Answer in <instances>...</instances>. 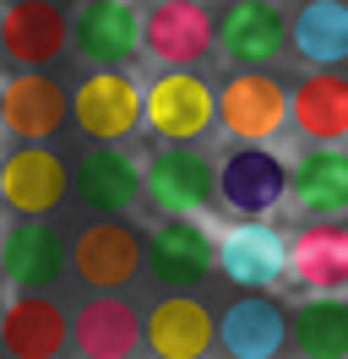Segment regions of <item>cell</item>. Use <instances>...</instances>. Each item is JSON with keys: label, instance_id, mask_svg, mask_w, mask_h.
Returning a JSON list of instances; mask_svg holds the SVG:
<instances>
[{"label": "cell", "instance_id": "6da1fadb", "mask_svg": "<svg viewBox=\"0 0 348 359\" xmlns=\"http://www.w3.org/2000/svg\"><path fill=\"white\" fill-rule=\"evenodd\" d=\"M213 120H218V93L196 71H158L142 88V126L158 142L191 147L196 136L213 131Z\"/></svg>", "mask_w": 348, "mask_h": 359}, {"label": "cell", "instance_id": "e0dca14e", "mask_svg": "<svg viewBox=\"0 0 348 359\" xmlns=\"http://www.w3.org/2000/svg\"><path fill=\"white\" fill-rule=\"evenodd\" d=\"M288 202L300 218L337 224L348 212V147H310L288 163Z\"/></svg>", "mask_w": 348, "mask_h": 359}, {"label": "cell", "instance_id": "44dd1931", "mask_svg": "<svg viewBox=\"0 0 348 359\" xmlns=\"http://www.w3.org/2000/svg\"><path fill=\"white\" fill-rule=\"evenodd\" d=\"M98 218H120L126 207L142 202V163L126 147H93L76 163V185H71Z\"/></svg>", "mask_w": 348, "mask_h": 359}, {"label": "cell", "instance_id": "d4e9b609", "mask_svg": "<svg viewBox=\"0 0 348 359\" xmlns=\"http://www.w3.org/2000/svg\"><path fill=\"white\" fill-rule=\"evenodd\" d=\"M288 337L304 359H348V299L304 294L300 311H288Z\"/></svg>", "mask_w": 348, "mask_h": 359}, {"label": "cell", "instance_id": "5bb4252c", "mask_svg": "<svg viewBox=\"0 0 348 359\" xmlns=\"http://www.w3.org/2000/svg\"><path fill=\"white\" fill-rule=\"evenodd\" d=\"M0 348L11 359H60L71 348V316L49 294H11L0 311Z\"/></svg>", "mask_w": 348, "mask_h": 359}, {"label": "cell", "instance_id": "2e32d148", "mask_svg": "<svg viewBox=\"0 0 348 359\" xmlns=\"http://www.w3.org/2000/svg\"><path fill=\"white\" fill-rule=\"evenodd\" d=\"M218 337L213 311L196 294H163L147 316H142V343L152 359H201Z\"/></svg>", "mask_w": 348, "mask_h": 359}, {"label": "cell", "instance_id": "4fadbf2b", "mask_svg": "<svg viewBox=\"0 0 348 359\" xmlns=\"http://www.w3.org/2000/svg\"><path fill=\"white\" fill-rule=\"evenodd\" d=\"M218 272L245 294H267L288 278V240L267 224H234L218 240Z\"/></svg>", "mask_w": 348, "mask_h": 359}, {"label": "cell", "instance_id": "7a4b0ae2", "mask_svg": "<svg viewBox=\"0 0 348 359\" xmlns=\"http://www.w3.org/2000/svg\"><path fill=\"white\" fill-rule=\"evenodd\" d=\"M142 196L158 218H196L218 202V163L201 147H163L142 169Z\"/></svg>", "mask_w": 348, "mask_h": 359}, {"label": "cell", "instance_id": "7c38bea8", "mask_svg": "<svg viewBox=\"0 0 348 359\" xmlns=\"http://www.w3.org/2000/svg\"><path fill=\"white\" fill-rule=\"evenodd\" d=\"M142 262H147V272L158 283L185 294L218 267V240L196 218H163V224L152 229V240L142 245Z\"/></svg>", "mask_w": 348, "mask_h": 359}, {"label": "cell", "instance_id": "8992f818", "mask_svg": "<svg viewBox=\"0 0 348 359\" xmlns=\"http://www.w3.org/2000/svg\"><path fill=\"white\" fill-rule=\"evenodd\" d=\"M218 126L245 147L272 142L288 126V88L272 71H234L218 88Z\"/></svg>", "mask_w": 348, "mask_h": 359}, {"label": "cell", "instance_id": "7402d4cb", "mask_svg": "<svg viewBox=\"0 0 348 359\" xmlns=\"http://www.w3.org/2000/svg\"><path fill=\"white\" fill-rule=\"evenodd\" d=\"M288 278L310 294H343L348 289V229L343 224H310L288 240Z\"/></svg>", "mask_w": 348, "mask_h": 359}, {"label": "cell", "instance_id": "d6986e66", "mask_svg": "<svg viewBox=\"0 0 348 359\" xmlns=\"http://www.w3.org/2000/svg\"><path fill=\"white\" fill-rule=\"evenodd\" d=\"M218 343L229 359H278L288 343V311L272 294H239L218 321Z\"/></svg>", "mask_w": 348, "mask_h": 359}, {"label": "cell", "instance_id": "8fae6325", "mask_svg": "<svg viewBox=\"0 0 348 359\" xmlns=\"http://www.w3.org/2000/svg\"><path fill=\"white\" fill-rule=\"evenodd\" d=\"M218 22V49L234 60L239 71H261L272 66L283 49H288V17H283L272 0H229Z\"/></svg>", "mask_w": 348, "mask_h": 359}, {"label": "cell", "instance_id": "5b68a950", "mask_svg": "<svg viewBox=\"0 0 348 359\" xmlns=\"http://www.w3.org/2000/svg\"><path fill=\"white\" fill-rule=\"evenodd\" d=\"M218 44V22L201 0H158L142 11V49L163 71H191Z\"/></svg>", "mask_w": 348, "mask_h": 359}, {"label": "cell", "instance_id": "603a6c76", "mask_svg": "<svg viewBox=\"0 0 348 359\" xmlns=\"http://www.w3.org/2000/svg\"><path fill=\"white\" fill-rule=\"evenodd\" d=\"M71 343L82 348V359H130L142 343V316L120 294H98L71 316Z\"/></svg>", "mask_w": 348, "mask_h": 359}, {"label": "cell", "instance_id": "ac0fdd59", "mask_svg": "<svg viewBox=\"0 0 348 359\" xmlns=\"http://www.w3.org/2000/svg\"><path fill=\"white\" fill-rule=\"evenodd\" d=\"M65 240L44 218H22L11 224V234L0 240V278L17 294H44L55 278L65 272Z\"/></svg>", "mask_w": 348, "mask_h": 359}, {"label": "cell", "instance_id": "3957f363", "mask_svg": "<svg viewBox=\"0 0 348 359\" xmlns=\"http://www.w3.org/2000/svg\"><path fill=\"white\" fill-rule=\"evenodd\" d=\"M71 120H76V131L87 142H126V136L142 131V88H136V76H126L120 66H98L87 71L76 93H71Z\"/></svg>", "mask_w": 348, "mask_h": 359}, {"label": "cell", "instance_id": "9c48e42d", "mask_svg": "<svg viewBox=\"0 0 348 359\" xmlns=\"http://www.w3.org/2000/svg\"><path fill=\"white\" fill-rule=\"evenodd\" d=\"M71 196V169L49 147H17L0 163V202L17 218H49Z\"/></svg>", "mask_w": 348, "mask_h": 359}, {"label": "cell", "instance_id": "277c9868", "mask_svg": "<svg viewBox=\"0 0 348 359\" xmlns=\"http://www.w3.org/2000/svg\"><path fill=\"white\" fill-rule=\"evenodd\" d=\"M218 202L239 224H261L267 212L288 202V163L272 147H234L218 163Z\"/></svg>", "mask_w": 348, "mask_h": 359}, {"label": "cell", "instance_id": "30bf717a", "mask_svg": "<svg viewBox=\"0 0 348 359\" xmlns=\"http://www.w3.org/2000/svg\"><path fill=\"white\" fill-rule=\"evenodd\" d=\"M65 256H71L76 278H82L87 289H98V294L126 289L130 278L142 272V240H136V229L120 224V218H98V224H87Z\"/></svg>", "mask_w": 348, "mask_h": 359}, {"label": "cell", "instance_id": "cb8c5ba5", "mask_svg": "<svg viewBox=\"0 0 348 359\" xmlns=\"http://www.w3.org/2000/svg\"><path fill=\"white\" fill-rule=\"evenodd\" d=\"M288 49L304 66L337 71L348 60V0H304L288 17Z\"/></svg>", "mask_w": 348, "mask_h": 359}, {"label": "cell", "instance_id": "52a82bcc", "mask_svg": "<svg viewBox=\"0 0 348 359\" xmlns=\"http://www.w3.org/2000/svg\"><path fill=\"white\" fill-rule=\"evenodd\" d=\"M71 44V17L55 0H11L0 6V49L17 71L55 66Z\"/></svg>", "mask_w": 348, "mask_h": 359}, {"label": "cell", "instance_id": "9a60e30c", "mask_svg": "<svg viewBox=\"0 0 348 359\" xmlns=\"http://www.w3.org/2000/svg\"><path fill=\"white\" fill-rule=\"evenodd\" d=\"M71 44L93 66H120L142 49V11L130 0H82L71 11Z\"/></svg>", "mask_w": 348, "mask_h": 359}, {"label": "cell", "instance_id": "ba28073f", "mask_svg": "<svg viewBox=\"0 0 348 359\" xmlns=\"http://www.w3.org/2000/svg\"><path fill=\"white\" fill-rule=\"evenodd\" d=\"M71 120V93L49 76V71H17L0 88V126L17 136L22 147H39Z\"/></svg>", "mask_w": 348, "mask_h": 359}, {"label": "cell", "instance_id": "ffe728a7", "mask_svg": "<svg viewBox=\"0 0 348 359\" xmlns=\"http://www.w3.org/2000/svg\"><path fill=\"white\" fill-rule=\"evenodd\" d=\"M288 126L316 142V147H343L348 142V76L337 71H310L288 93Z\"/></svg>", "mask_w": 348, "mask_h": 359}]
</instances>
